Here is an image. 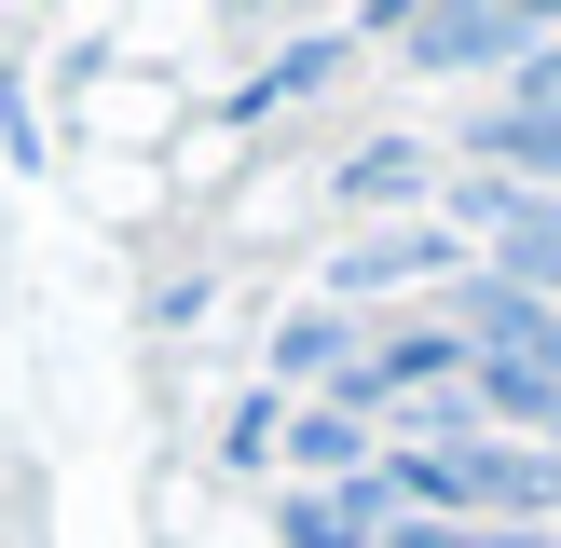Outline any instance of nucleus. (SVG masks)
<instances>
[{"instance_id":"nucleus-11","label":"nucleus","mask_w":561,"mask_h":548,"mask_svg":"<svg viewBox=\"0 0 561 548\" xmlns=\"http://www.w3.org/2000/svg\"><path fill=\"white\" fill-rule=\"evenodd\" d=\"M520 96H535V110L561 96V42H535V55H520Z\"/></svg>"},{"instance_id":"nucleus-7","label":"nucleus","mask_w":561,"mask_h":548,"mask_svg":"<svg viewBox=\"0 0 561 548\" xmlns=\"http://www.w3.org/2000/svg\"><path fill=\"white\" fill-rule=\"evenodd\" d=\"M493 288H520V301H535V288H561V219H535V233H507V274H493Z\"/></svg>"},{"instance_id":"nucleus-3","label":"nucleus","mask_w":561,"mask_h":548,"mask_svg":"<svg viewBox=\"0 0 561 548\" xmlns=\"http://www.w3.org/2000/svg\"><path fill=\"white\" fill-rule=\"evenodd\" d=\"M383 521H398V493H383V480H329V493H288V548H370Z\"/></svg>"},{"instance_id":"nucleus-10","label":"nucleus","mask_w":561,"mask_h":548,"mask_svg":"<svg viewBox=\"0 0 561 548\" xmlns=\"http://www.w3.org/2000/svg\"><path fill=\"white\" fill-rule=\"evenodd\" d=\"M383 548H535V535H480V521H398Z\"/></svg>"},{"instance_id":"nucleus-9","label":"nucleus","mask_w":561,"mask_h":548,"mask_svg":"<svg viewBox=\"0 0 561 548\" xmlns=\"http://www.w3.org/2000/svg\"><path fill=\"white\" fill-rule=\"evenodd\" d=\"M493 151H507V164H561V110H507Z\"/></svg>"},{"instance_id":"nucleus-2","label":"nucleus","mask_w":561,"mask_h":548,"mask_svg":"<svg viewBox=\"0 0 561 548\" xmlns=\"http://www.w3.org/2000/svg\"><path fill=\"white\" fill-rule=\"evenodd\" d=\"M535 42H548L535 14H398L411 69H493V55H535Z\"/></svg>"},{"instance_id":"nucleus-1","label":"nucleus","mask_w":561,"mask_h":548,"mask_svg":"<svg viewBox=\"0 0 561 548\" xmlns=\"http://www.w3.org/2000/svg\"><path fill=\"white\" fill-rule=\"evenodd\" d=\"M398 507H561V453H507V438H425L383 466Z\"/></svg>"},{"instance_id":"nucleus-6","label":"nucleus","mask_w":561,"mask_h":548,"mask_svg":"<svg viewBox=\"0 0 561 548\" xmlns=\"http://www.w3.org/2000/svg\"><path fill=\"white\" fill-rule=\"evenodd\" d=\"M343 466H356V411H301V480H343Z\"/></svg>"},{"instance_id":"nucleus-5","label":"nucleus","mask_w":561,"mask_h":548,"mask_svg":"<svg viewBox=\"0 0 561 548\" xmlns=\"http://www.w3.org/2000/svg\"><path fill=\"white\" fill-rule=\"evenodd\" d=\"M343 192H356V206H411V192H425V151H398V137H383V151L343 164Z\"/></svg>"},{"instance_id":"nucleus-8","label":"nucleus","mask_w":561,"mask_h":548,"mask_svg":"<svg viewBox=\"0 0 561 548\" xmlns=\"http://www.w3.org/2000/svg\"><path fill=\"white\" fill-rule=\"evenodd\" d=\"M274 356H288V370H329V384L356 370V343H343V329H329V316H288V343H274Z\"/></svg>"},{"instance_id":"nucleus-4","label":"nucleus","mask_w":561,"mask_h":548,"mask_svg":"<svg viewBox=\"0 0 561 548\" xmlns=\"http://www.w3.org/2000/svg\"><path fill=\"white\" fill-rule=\"evenodd\" d=\"M411 274H453V233H370L343 261V288H411Z\"/></svg>"}]
</instances>
